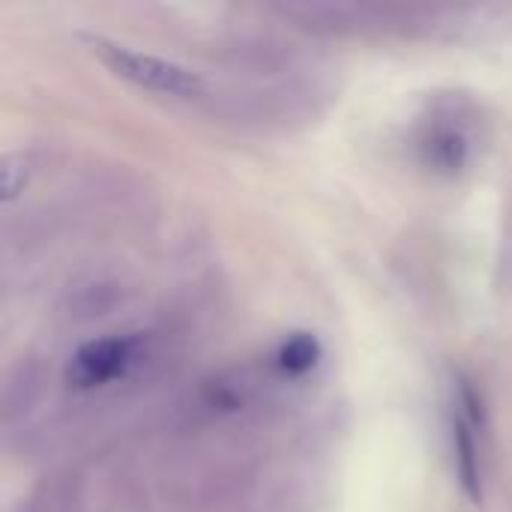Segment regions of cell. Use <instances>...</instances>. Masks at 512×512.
<instances>
[{"instance_id": "cell-1", "label": "cell", "mask_w": 512, "mask_h": 512, "mask_svg": "<svg viewBox=\"0 0 512 512\" xmlns=\"http://www.w3.org/2000/svg\"><path fill=\"white\" fill-rule=\"evenodd\" d=\"M90 51L123 81L141 87V90H150V93H162V96H171V99H198L204 93V81L198 72L174 63V60H165V57H156V54H144V51H135L129 45H117L105 36H81Z\"/></svg>"}, {"instance_id": "cell-2", "label": "cell", "mask_w": 512, "mask_h": 512, "mask_svg": "<svg viewBox=\"0 0 512 512\" xmlns=\"http://www.w3.org/2000/svg\"><path fill=\"white\" fill-rule=\"evenodd\" d=\"M138 354V339L135 336H105L81 345L69 366H66V381L75 390H96L105 387L129 372Z\"/></svg>"}, {"instance_id": "cell-3", "label": "cell", "mask_w": 512, "mask_h": 512, "mask_svg": "<svg viewBox=\"0 0 512 512\" xmlns=\"http://www.w3.org/2000/svg\"><path fill=\"white\" fill-rule=\"evenodd\" d=\"M468 156H471V141L459 123H435L423 138V159L438 174L447 177L459 174L468 165Z\"/></svg>"}, {"instance_id": "cell-4", "label": "cell", "mask_w": 512, "mask_h": 512, "mask_svg": "<svg viewBox=\"0 0 512 512\" xmlns=\"http://www.w3.org/2000/svg\"><path fill=\"white\" fill-rule=\"evenodd\" d=\"M477 429L456 411L453 417V450H456V474L462 483V492L471 504H483V456Z\"/></svg>"}, {"instance_id": "cell-5", "label": "cell", "mask_w": 512, "mask_h": 512, "mask_svg": "<svg viewBox=\"0 0 512 512\" xmlns=\"http://www.w3.org/2000/svg\"><path fill=\"white\" fill-rule=\"evenodd\" d=\"M318 360H321V342L312 333H291L276 351L279 369L291 378L309 375L318 366Z\"/></svg>"}, {"instance_id": "cell-6", "label": "cell", "mask_w": 512, "mask_h": 512, "mask_svg": "<svg viewBox=\"0 0 512 512\" xmlns=\"http://www.w3.org/2000/svg\"><path fill=\"white\" fill-rule=\"evenodd\" d=\"M33 159L30 153H6L0 165V198L3 204H12L33 180Z\"/></svg>"}]
</instances>
